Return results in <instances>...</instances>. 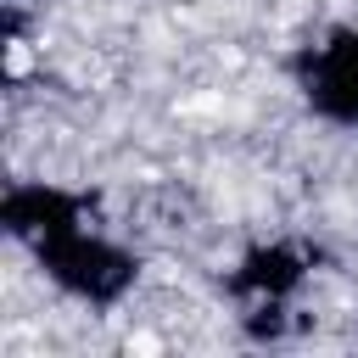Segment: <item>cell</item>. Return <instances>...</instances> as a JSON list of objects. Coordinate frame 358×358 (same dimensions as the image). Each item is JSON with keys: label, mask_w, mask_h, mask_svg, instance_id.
<instances>
[{"label": "cell", "mask_w": 358, "mask_h": 358, "mask_svg": "<svg viewBox=\"0 0 358 358\" xmlns=\"http://www.w3.org/2000/svg\"><path fill=\"white\" fill-rule=\"evenodd\" d=\"M308 84H313L308 95H313L330 117H358V34L336 39L330 50H319Z\"/></svg>", "instance_id": "cell-1"}]
</instances>
